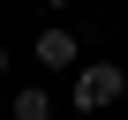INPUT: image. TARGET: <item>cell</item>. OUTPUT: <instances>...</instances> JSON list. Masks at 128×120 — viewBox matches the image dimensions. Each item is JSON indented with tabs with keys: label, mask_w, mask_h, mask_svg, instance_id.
<instances>
[{
	"label": "cell",
	"mask_w": 128,
	"mask_h": 120,
	"mask_svg": "<svg viewBox=\"0 0 128 120\" xmlns=\"http://www.w3.org/2000/svg\"><path fill=\"white\" fill-rule=\"evenodd\" d=\"M120 90H128V68L120 60H83L76 68V113H106V105H120Z\"/></svg>",
	"instance_id": "6da1fadb"
},
{
	"label": "cell",
	"mask_w": 128,
	"mask_h": 120,
	"mask_svg": "<svg viewBox=\"0 0 128 120\" xmlns=\"http://www.w3.org/2000/svg\"><path fill=\"white\" fill-rule=\"evenodd\" d=\"M30 60H38V68H83V38L53 23V30H45V38L30 45Z\"/></svg>",
	"instance_id": "7a4b0ae2"
},
{
	"label": "cell",
	"mask_w": 128,
	"mask_h": 120,
	"mask_svg": "<svg viewBox=\"0 0 128 120\" xmlns=\"http://www.w3.org/2000/svg\"><path fill=\"white\" fill-rule=\"evenodd\" d=\"M8 120H53V98H45L38 83H23V90H15V105H8Z\"/></svg>",
	"instance_id": "3957f363"
},
{
	"label": "cell",
	"mask_w": 128,
	"mask_h": 120,
	"mask_svg": "<svg viewBox=\"0 0 128 120\" xmlns=\"http://www.w3.org/2000/svg\"><path fill=\"white\" fill-rule=\"evenodd\" d=\"M0 75H8V45H0Z\"/></svg>",
	"instance_id": "277c9868"
},
{
	"label": "cell",
	"mask_w": 128,
	"mask_h": 120,
	"mask_svg": "<svg viewBox=\"0 0 128 120\" xmlns=\"http://www.w3.org/2000/svg\"><path fill=\"white\" fill-rule=\"evenodd\" d=\"M45 8H76V0H45Z\"/></svg>",
	"instance_id": "5b68a950"
},
{
	"label": "cell",
	"mask_w": 128,
	"mask_h": 120,
	"mask_svg": "<svg viewBox=\"0 0 128 120\" xmlns=\"http://www.w3.org/2000/svg\"><path fill=\"white\" fill-rule=\"evenodd\" d=\"M0 120H8V113H0Z\"/></svg>",
	"instance_id": "8992f818"
}]
</instances>
